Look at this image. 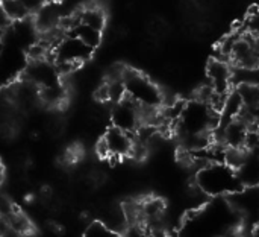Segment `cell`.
<instances>
[{
	"label": "cell",
	"mask_w": 259,
	"mask_h": 237,
	"mask_svg": "<svg viewBox=\"0 0 259 237\" xmlns=\"http://www.w3.org/2000/svg\"><path fill=\"white\" fill-rule=\"evenodd\" d=\"M252 233H253V237H259V222L255 225V228L252 230Z\"/></svg>",
	"instance_id": "17"
},
{
	"label": "cell",
	"mask_w": 259,
	"mask_h": 237,
	"mask_svg": "<svg viewBox=\"0 0 259 237\" xmlns=\"http://www.w3.org/2000/svg\"><path fill=\"white\" fill-rule=\"evenodd\" d=\"M111 126H115L129 134H135L141 125H144V111L129 97H123L121 100L111 105L109 110Z\"/></svg>",
	"instance_id": "6"
},
{
	"label": "cell",
	"mask_w": 259,
	"mask_h": 237,
	"mask_svg": "<svg viewBox=\"0 0 259 237\" xmlns=\"http://www.w3.org/2000/svg\"><path fill=\"white\" fill-rule=\"evenodd\" d=\"M220 123L222 114L211 102L202 97L182 104L175 120L176 132L190 154L208 148L212 143V132L220 126Z\"/></svg>",
	"instance_id": "1"
},
{
	"label": "cell",
	"mask_w": 259,
	"mask_h": 237,
	"mask_svg": "<svg viewBox=\"0 0 259 237\" xmlns=\"http://www.w3.org/2000/svg\"><path fill=\"white\" fill-rule=\"evenodd\" d=\"M228 199L240 216L241 224L253 230L259 222V186H246Z\"/></svg>",
	"instance_id": "9"
},
{
	"label": "cell",
	"mask_w": 259,
	"mask_h": 237,
	"mask_svg": "<svg viewBox=\"0 0 259 237\" xmlns=\"http://www.w3.org/2000/svg\"><path fill=\"white\" fill-rule=\"evenodd\" d=\"M94 53V49L88 47L79 38L65 33L52 49V61L56 64L61 75L76 70L85 64Z\"/></svg>",
	"instance_id": "5"
},
{
	"label": "cell",
	"mask_w": 259,
	"mask_h": 237,
	"mask_svg": "<svg viewBox=\"0 0 259 237\" xmlns=\"http://www.w3.org/2000/svg\"><path fill=\"white\" fill-rule=\"evenodd\" d=\"M23 78L32 82L39 91L62 85V75L56 64L49 58L30 61L23 70Z\"/></svg>",
	"instance_id": "8"
},
{
	"label": "cell",
	"mask_w": 259,
	"mask_h": 237,
	"mask_svg": "<svg viewBox=\"0 0 259 237\" xmlns=\"http://www.w3.org/2000/svg\"><path fill=\"white\" fill-rule=\"evenodd\" d=\"M235 171L243 187L259 186V149H246L244 157Z\"/></svg>",
	"instance_id": "11"
},
{
	"label": "cell",
	"mask_w": 259,
	"mask_h": 237,
	"mask_svg": "<svg viewBox=\"0 0 259 237\" xmlns=\"http://www.w3.org/2000/svg\"><path fill=\"white\" fill-rule=\"evenodd\" d=\"M73 18H74V23H73V26H71L65 33L79 38V40H80L82 43H85L88 47H91V49L96 50V49L102 44L103 32H102V30H97V29H94V27H91V26H88V24L79 23V21L76 20L74 14H73Z\"/></svg>",
	"instance_id": "12"
},
{
	"label": "cell",
	"mask_w": 259,
	"mask_h": 237,
	"mask_svg": "<svg viewBox=\"0 0 259 237\" xmlns=\"http://www.w3.org/2000/svg\"><path fill=\"white\" fill-rule=\"evenodd\" d=\"M250 128L252 126L241 117L229 119L222 126L220 143L229 149H246V142Z\"/></svg>",
	"instance_id": "10"
},
{
	"label": "cell",
	"mask_w": 259,
	"mask_h": 237,
	"mask_svg": "<svg viewBox=\"0 0 259 237\" xmlns=\"http://www.w3.org/2000/svg\"><path fill=\"white\" fill-rule=\"evenodd\" d=\"M121 79L126 97L134 100L144 113H156L162 108L164 93L149 76L134 69H123Z\"/></svg>",
	"instance_id": "4"
},
{
	"label": "cell",
	"mask_w": 259,
	"mask_h": 237,
	"mask_svg": "<svg viewBox=\"0 0 259 237\" xmlns=\"http://www.w3.org/2000/svg\"><path fill=\"white\" fill-rule=\"evenodd\" d=\"M135 139L134 134L121 131L115 126H109L99 142V152L105 158H126L134 155Z\"/></svg>",
	"instance_id": "7"
},
{
	"label": "cell",
	"mask_w": 259,
	"mask_h": 237,
	"mask_svg": "<svg viewBox=\"0 0 259 237\" xmlns=\"http://www.w3.org/2000/svg\"><path fill=\"white\" fill-rule=\"evenodd\" d=\"M44 2H46V3H56L58 0H44Z\"/></svg>",
	"instance_id": "18"
},
{
	"label": "cell",
	"mask_w": 259,
	"mask_h": 237,
	"mask_svg": "<svg viewBox=\"0 0 259 237\" xmlns=\"http://www.w3.org/2000/svg\"><path fill=\"white\" fill-rule=\"evenodd\" d=\"M196 184L200 193L211 198H229L243 189L237 171L228 163L203 164L196 175Z\"/></svg>",
	"instance_id": "3"
},
{
	"label": "cell",
	"mask_w": 259,
	"mask_h": 237,
	"mask_svg": "<svg viewBox=\"0 0 259 237\" xmlns=\"http://www.w3.org/2000/svg\"><path fill=\"white\" fill-rule=\"evenodd\" d=\"M9 23H11V20L6 17V14L3 12V9L0 8V37L3 35V32L6 30V27L9 26Z\"/></svg>",
	"instance_id": "15"
},
{
	"label": "cell",
	"mask_w": 259,
	"mask_h": 237,
	"mask_svg": "<svg viewBox=\"0 0 259 237\" xmlns=\"http://www.w3.org/2000/svg\"><path fill=\"white\" fill-rule=\"evenodd\" d=\"M5 177H6V171H5L3 163L0 161V186H2V184H3V181H5Z\"/></svg>",
	"instance_id": "16"
},
{
	"label": "cell",
	"mask_w": 259,
	"mask_h": 237,
	"mask_svg": "<svg viewBox=\"0 0 259 237\" xmlns=\"http://www.w3.org/2000/svg\"><path fill=\"white\" fill-rule=\"evenodd\" d=\"M240 224V216L229 199L212 198L185 218L179 237H232Z\"/></svg>",
	"instance_id": "2"
},
{
	"label": "cell",
	"mask_w": 259,
	"mask_h": 237,
	"mask_svg": "<svg viewBox=\"0 0 259 237\" xmlns=\"http://www.w3.org/2000/svg\"><path fill=\"white\" fill-rule=\"evenodd\" d=\"M74 17L79 23L88 24V26H91L97 30H102V32L106 26V14L99 5L85 6V8L79 9L77 12H74Z\"/></svg>",
	"instance_id": "13"
},
{
	"label": "cell",
	"mask_w": 259,
	"mask_h": 237,
	"mask_svg": "<svg viewBox=\"0 0 259 237\" xmlns=\"http://www.w3.org/2000/svg\"><path fill=\"white\" fill-rule=\"evenodd\" d=\"M82 237H120V233L111 230L109 227H106L100 221H96V222L88 225V228L85 230Z\"/></svg>",
	"instance_id": "14"
}]
</instances>
